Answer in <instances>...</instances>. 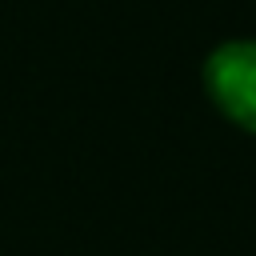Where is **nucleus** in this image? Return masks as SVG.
Segmentation results:
<instances>
[{
	"label": "nucleus",
	"mask_w": 256,
	"mask_h": 256,
	"mask_svg": "<svg viewBox=\"0 0 256 256\" xmlns=\"http://www.w3.org/2000/svg\"><path fill=\"white\" fill-rule=\"evenodd\" d=\"M204 84L228 120L256 132V40L220 44L204 64Z\"/></svg>",
	"instance_id": "f257e3e1"
}]
</instances>
